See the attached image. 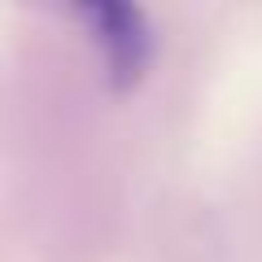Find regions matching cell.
<instances>
[{
  "label": "cell",
  "instance_id": "1",
  "mask_svg": "<svg viewBox=\"0 0 262 262\" xmlns=\"http://www.w3.org/2000/svg\"><path fill=\"white\" fill-rule=\"evenodd\" d=\"M70 13L79 18V27H88L114 92H131L149 79L158 39H153L144 9H136L127 0H96V5H75Z\"/></svg>",
  "mask_w": 262,
  "mask_h": 262
}]
</instances>
